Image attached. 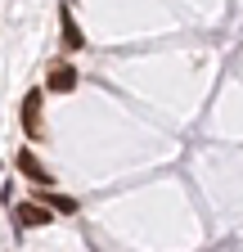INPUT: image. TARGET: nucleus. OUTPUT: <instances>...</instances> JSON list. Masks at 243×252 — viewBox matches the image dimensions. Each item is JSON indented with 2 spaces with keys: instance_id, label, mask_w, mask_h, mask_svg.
Returning <instances> with one entry per match:
<instances>
[{
  "instance_id": "obj_2",
  "label": "nucleus",
  "mask_w": 243,
  "mask_h": 252,
  "mask_svg": "<svg viewBox=\"0 0 243 252\" xmlns=\"http://www.w3.org/2000/svg\"><path fill=\"white\" fill-rule=\"evenodd\" d=\"M18 171H23L27 180H36L41 189H45V185H54V176H50V171L41 167V158H36L32 149H18Z\"/></svg>"
},
{
  "instance_id": "obj_6",
  "label": "nucleus",
  "mask_w": 243,
  "mask_h": 252,
  "mask_svg": "<svg viewBox=\"0 0 243 252\" xmlns=\"http://www.w3.org/2000/svg\"><path fill=\"white\" fill-rule=\"evenodd\" d=\"M41 203L50 207V212H77V198H63V194H50V189H41Z\"/></svg>"
},
{
  "instance_id": "obj_5",
  "label": "nucleus",
  "mask_w": 243,
  "mask_h": 252,
  "mask_svg": "<svg viewBox=\"0 0 243 252\" xmlns=\"http://www.w3.org/2000/svg\"><path fill=\"white\" fill-rule=\"evenodd\" d=\"M59 23H63V45H68V50H81L86 41H81V27L72 23V14H68V5H63V9H59Z\"/></svg>"
},
{
  "instance_id": "obj_1",
  "label": "nucleus",
  "mask_w": 243,
  "mask_h": 252,
  "mask_svg": "<svg viewBox=\"0 0 243 252\" xmlns=\"http://www.w3.org/2000/svg\"><path fill=\"white\" fill-rule=\"evenodd\" d=\"M14 220H18V230L50 225V207H45V203H18V207H14Z\"/></svg>"
},
{
  "instance_id": "obj_4",
  "label": "nucleus",
  "mask_w": 243,
  "mask_h": 252,
  "mask_svg": "<svg viewBox=\"0 0 243 252\" xmlns=\"http://www.w3.org/2000/svg\"><path fill=\"white\" fill-rule=\"evenodd\" d=\"M45 86H50V90H72V86H77V72L68 68V63H54L50 77H45Z\"/></svg>"
},
{
  "instance_id": "obj_3",
  "label": "nucleus",
  "mask_w": 243,
  "mask_h": 252,
  "mask_svg": "<svg viewBox=\"0 0 243 252\" xmlns=\"http://www.w3.org/2000/svg\"><path fill=\"white\" fill-rule=\"evenodd\" d=\"M23 131L32 135V140L45 131V126H41V90H32V94L23 99Z\"/></svg>"
}]
</instances>
